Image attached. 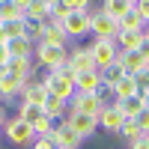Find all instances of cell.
I'll use <instances>...</instances> for the list:
<instances>
[{"label":"cell","instance_id":"9","mask_svg":"<svg viewBox=\"0 0 149 149\" xmlns=\"http://www.w3.org/2000/svg\"><path fill=\"white\" fill-rule=\"evenodd\" d=\"M102 107H104V102H102L95 93H74L72 102H69V110L90 113V116H98V110H102Z\"/></svg>","mask_w":149,"mask_h":149},{"label":"cell","instance_id":"24","mask_svg":"<svg viewBox=\"0 0 149 149\" xmlns=\"http://www.w3.org/2000/svg\"><path fill=\"white\" fill-rule=\"evenodd\" d=\"M48 15H51V6L45 0H30L27 12H24V18H33V21H48Z\"/></svg>","mask_w":149,"mask_h":149},{"label":"cell","instance_id":"20","mask_svg":"<svg viewBox=\"0 0 149 149\" xmlns=\"http://www.w3.org/2000/svg\"><path fill=\"white\" fill-rule=\"evenodd\" d=\"M116 107H119V113L125 116V119H134L143 110V98L140 95H128V98H119V102H113Z\"/></svg>","mask_w":149,"mask_h":149},{"label":"cell","instance_id":"26","mask_svg":"<svg viewBox=\"0 0 149 149\" xmlns=\"http://www.w3.org/2000/svg\"><path fill=\"white\" fill-rule=\"evenodd\" d=\"M24 12L12 3V0H0V21H21Z\"/></svg>","mask_w":149,"mask_h":149},{"label":"cell","instance_id":"28","mask_svg":"<svg viewBox=\"0 0 149 149\" xmlns=\"http://www.w3.org/2000/svg\"><path fill=\"white\" fill-rule=\"evenodd\" d=\"M116 134H119V137H125V140L131 143V140H137L143 131L137 128V122H134V119H122V125H119V131H116Z\"/></svg>","mask_w":149,"mask_h":149},{"label":"cell","instance_id":"40","mask_svg":"<svg viewBox=\"0 0 149 149\" xmlns=\"http://www.w3.org/2000/svg\"><path fill=\"white\" fill-rule=\"evenodd\" d=\"M6 42V36H3V27H0V45H3Z\"/></svg>","mask_w":149,"mask_h":149},{"label":"cell","instance_id":"10","mask_svg":"<svg viewBox=\"0 0 149 149\" xmlns=\"http://www.w3.org/2000/svg\"><path fill=\"white\" fill-rule=\"evenodd\" d=\"M98 131H107V134H116L119 131V125H122V119H125V116H122L119 113V107L113 104V102H110V104H104L102 110H98Z\"/></svg>","mask_w":149,"mask_h":149},{"label":"cell","instance_id":"19","mask_svg":"<svg viewBox=\"0 0 149 149\" xmlns=\"http://www.w3.org/2000/svg\"><path fill=\"white\" fill-rule=\"evenodd\" d=\"M110 95H113V102L128 98V95H137V84H134V78H131V74H122V78L110 86Z\"/></svg>","mask_w":149,"mask_h":149},{"label":"cell","instance_id":"1","mask_svg":"<svg viewBox=\"0 0 149 149\" xmlns=\"http://www.w3.org/2000/svg\"><path fill=\"white\" fill-rule=\"evenodd\" d=\"M63 63H69V48H57V45L36 42V48H33V66L36 69L54 72L57 66H63Z\"/></svg>","mask_w":149,"mask_h":149},{"label":"cell","instance_id":"30","mask_svg":"<svg viewBox=\"0 0 149 149\" xmlns=\"http://www.w3.org/2000/svg\"><path fill=\"white\" fill-rule=\"evenodd\" d=\"M0 27H3L6 39H18V36H24V18L21 21H0Z\"/></svg>","mask_w":149,"mask_h":149},{"label":"cell","instance_id":"4","mask_svg":"<svg viewBox=\"0 0 149 149\" xmlns=\"http://www.w3.org/2000/svg\"><path fill=\"white\" fill-rule=\"evenodd\" d=\"M66 122H69V128L78 134L81 140L86 137H93V134L98 131V119L90 116V113H78V110H66Z\"/></svg>","mask_w":149,"mask_h":149},{"label":"cell","instance_id":"15","mask_svg":"<svg viewBox=\"0 0 149 149\" xmlns=\"http://www.w3.org/2000/svg\"><path fill=\"white\" fill-rule=\"evenodd\" d=\"M33 42L24 39V36H18V39H6V51L12 60H33Z\"/></svg>","mask_w":149,"mask_h":149},{"label":"cell","instance_id":"21","mask_svg":"<svg viewBox=\"0 0 149 149\" xmlns=\"http://www.w3.org/2000/svg\"><path fill=\"white\" fill-rule=\"evenodd\" d=\"M116 27H119V33H122V30H128V33H140V30L146 27V24H143V18L137 15V9L131 6V9L125 12V15H122V18L116 21Z\"/></svg>","mask_w":149,"mask_h":149},{"label":"cell","instance_id":"6","mask_svg":"<svg viewBox=\"0 0 149 149\" xmlns=\"http://www.w3.org/2000/svg\"><path fill=\"white\" fill-rule=\"evenodd\" d=\"M9 137V143H15V146H30L33 143V128L27 125V122H21L18 116H12L3 122V128H0Z\"/></svg>","mask_w":149,"mask_h":149},{"label":"cell","instance_id":"42","mask_svg":"<svg viewBox=\"0 0 149 149\" xmlns=\"http://www.w3.org/2000/svg\"><path fill=\"white\" fill-rule=\"evenodd\" d=\"M143 33H146V39H149V24H146V27H143Z\"/></svg>","mask_w":149,"mask_h":149},{"label":"cell","instance_id":"25","mask_svg":"<svg viewBox=\"0 0 149 149\" xmlns=\"http://www.w3.org/2000/svg\"><path fill=\"white\" fill-rule=\"evenodd\" d=\"M98 74H102V86H107V90H110V86H113L125 72H122L119 63H110V66H104V69H98Z\"/></svg>","mask_w":149,"mask_h":149},{"label":"cell","instance_id":"2","mask_svg":"<svg viewBox=\"0 0 149 149\" xmlns=\"http://www.w3.org/2000/svg\"><path fill=\"white\" fill-rule=\"evenodd\" d=\"M86 51L93 54V63L95 69H104L110 63H116V54H119V48L113 39H93L90 45H86Z\"/></svg>","mask_w":149,"mask_h":149},{"label":"cell","instance_id":"17","mask_svg":"<svg viewBox=\"0 0 149 149\" xmlns=\"http://www.w3.org/2000/svg\"><path fill=\"white\" fill-rule=\"evenodd\" d=\"M12 78H18V81H27L30 74H36V66H33V60H6V66H3Z\"/></svg>","mask_w":149,"mask_h":149},{"label":"cell","instance_id":"32","mask_svg":"<svg viewBox=\"0 0 149 149\" xmlns=\"http://www.w3.org/2000/svg\"><path fill=\"white\" fill-rule=\"evenodd\" d=\"M134 122H137V128L143 131V134H149V107H143L137 116H134Z\"/></svg>","mask_w":149,"mask_h":149},{"label":"cell","instance_id":"33","mask_svg":"<svg viewBox=\"0 0 149 149\" xmlns=\"http://www.w3.org/2000/svg\"><path fill=\"white\" fill-rule=\"evenodd\" d=\"M30 149H57V146H54V140H51V137H33Z\"/></svg>","mask_w":149,"mask_h":149},{"label":"cell","instance_id":"38","mask_svg":"<svg viewBox=\"0 0 149 149\" xmlns=\"http://www.w3.org/2000/svg\"><path fill=\"white\" fill-rule=\"evenodd\" d=\"M12 3H15L21 12H27V6H30V0H12Z\"/></svg>","mask_w":149,"mask_h":149},{"label":"cell","instance_id":"14","mask_svg":"<svg viewBox=\"0 0 149 149\" xmlns=\"http://www.w3.org/2000/svg\"><path fill=\"white\" fill-rule=\"evenodd\" d=\"M116 63L122 66V72H125V74H131V78H134L137 72L149 69V66H146V60H143L137 51H119V54H116Z\"/></svg>","mask_w":149,"mask_h":149},{"label":"cell","instance_id":"34","mask_svg":"<svg viewBox=\"0 0 149 149\" xmlns=\"http://www.w3.org/2000/svg\"><path fill=\"white\" fill-rule=\"evenodd\" d=\"M128 149H149V134H140L137 140H131Z\"/></svg>","mask_w":149,"mask_h":149},{"label":"cell","instance_id":"8","mask_svg":"<svg viewBox=\"0 0 149 149\" xmlns=\"http://www.w3.org/2000/svg\"><path fill=\"white\" fill-rule=\"evenodd\" d=\"M63 30L69 39H81V36H90V12H69L63 18Z\"/></svg>","mask_w":149,"mask_h":149},{"label":"cell","instance_id":"22","mask_svg":"<svg viewBox=\"0 0 149 149\" xmlns=\"http://www.w3.org/2000/svg\"><path fill=\"white\" fill-rule=\"evenodd\" d=\"M113 42H116L119 51H137L140 42H143V30H140V33H128V30H122V33H116Z\"/></svg>","mask_w":149,"mask_h":149},{"label":"cell","instance_id":"18","mask_svg":"<svg viewBox=\"0 0 149 149\" xmlns=\"http://www.w3.org/2000/svg\"><path fill=\"white\" fill-rule=\"evenodd\" d=\"M98 86H102V74L95 72H81L78 78H74V93H95Z\"/></svg>","mask_w":149,"mask_h":149},{"label":"cell","instance_id":"23","mask_svg":"<svg viewBox=\"0 0 149 149\" xmlns=\"http://www.w3.org/2000/svg\"><path fill=\"white\" fill-rule=\"evenodd\" d=\"M98 9H102V12H104L107 18H113V21H119V18L125 15V12H128L131 6L125 3V0H102V6H98Z\"/></svg>","mask_w":149,"mask_h":149},{"label":"cell","instance_id":"39","mask_svg":"<svg viewBox=\"0 0 149 149\" xmlns=\"http://www.w3.org/2000/svg\"><path fill=\"white\" fill-rule=\"evenodd\" d=\"M143 107H149V93H146V95H143Z\"/></svg>","mask_w":149,"mask_h":149},{"label":"cell","instance_id":"31","mask_svg":"<svg viewBox=\"0 0 149 149\" xmlns=\"http://www.w3.org/2000/svg\"><path fill=\"white\" fill-rule=\"evenodd\" d=\"M69 12H90L93 9V0H60Z\"/></svg>","mask_w":149,"mask_h":149},{"label":"cell","instance_id":"41","mask_svg":"<svg viewBox=\"0 0 149 149\" xmlns=\"http://www.w3.org/2000/svg\"><path fill=\"white\" fill-rule=\"evenodd\" d=\"M45 3H48V6H54V3H60V0H45Z\"/></svg>","mask_w":149,"mask_h":149},{"label":"cell","instance_id":"13","mask_svg":"<svg viewBox=\"0 0 149 149\" xmlns=\"http://www.w3.org/2000/svg\"><path fill=\"white\" fill-rule=\"evenodd\" d=\"M69 66L74 69V74H81V72H95V63H93V54L86 51V48H72L69 51Z\"/></svg>","mask_w":149,"mask_h":149},{"label":"cell","instance_id":"5","mask_svg":"<svg viewBox=\"0 0 149 149\" xmlns=\"http://www.w3.org/2000/svg\"><path fill=\"white\" fill-rule=\"evenodd\" d=\"M18 98H21L24 104H36V107H42L45 98H48V86L42 84V78L30 74V78L21 84V95H18Z\"/></svg>","mask_w":149,"mask_h":149},{"label":"cell","instance_id":"16","mask_svg":"<svg viewBox=\"0 0 149 149\" xmlns=\"http://www.w3.org/2000/svg\"><path fill=\"white\" fill-rule=\"evenodd\" d=\"M66 110H69V104L63 102V98H57V95H51V93H48L45 104H42V113H45L48 119H54V122L66 119Z\"/></svg>","mask_w":149,"mask_h":149},{"label":"cell","instance_id":"27","mask_svg":"<svg viewBox=\"0 0 149 149\" xmlns=\"http://www.w3.org/2000/svg\"><path fill=\"white\" fill-rule=\"evenodd\" d=\"M39 116H42V107H36V104H24V102L18 104V119H21V122L33 125V122L39 119Z\"/></svg>","mask_w":149,"mask_h":149},{"label":"cell","instance_id":"35","mask_svg":"<svg viewBox=\"0 0 149 149\" xmlns=\"http://www.w3.org/2000/svg\"><path fill=\"white\" fill-rule=\"evenodd\" d=\"M137 54L146 60V66H149V39H146V33H143V42H140V48H137Z\"/></svg>","mask_w":149,"mask_h":149},{"label":"cell","instance_id":"43","mask_svg":"<svg viewBox=\"0 0 149 149\" xmlns=\"http://www.w3.org/2000/svg\"><path fill=\"white\" fill-rule=\"evenodd\" d=\"M125 3H128V6H134V0H125Z\"/></svg>","mask_w":149,"mask_h":149},{"label":"cell","instance_id":"12","mask_svg":"<svg viewBox=\"0 0 149 149\" xmlns=\"http://www.w3.org/2000/svg\"><path fill=\"white\" fill-rule=\"evenodd\" d=\"M21 84H24V81L12 78L6 69H0V102L9 104L12 98H18V95H21Z\"/></svg>","mask_w":149,"mask_h":149},{"label":"cell","instance_id":"7","mask_svg":"<svg viewBox=\"0 0 149 149\" xmlns=\"http://www.w3.org/2000/svg\"><path fill=\"white\" fill-rule=\"evenodd\" d=\"M48 137L54 140V146H57V149H81V143H84L78 134L69 128V122H66V119L54 122V128H51V134H48Z\"/></svg>","mask_w":149,"mask_h":149},{"label":"cell","instance_id":"3","mask_svg":"<svg viewBox=\"0 0 149 149\" xmlns=\"http://www.w3.org/2000/svg\"><path fill=\"white\" fill-rule=\"evenodd\" d=\"M116 21L113 18H107L102 9H90V36L93 39H116Z\"/></svg>","mask_w":149,"mask_h":149},{"label":"cell","instance_id":"36","mask_svg":"<svg viewBox=\"0 0 149 149\" xmlns=\"http://www.w3.org/2000/svg\"><path fill=\"white\" fill-rule=\"evenodd\" d=\"M6 60H9V51H6V42H3V45H0V69L6 66Z\"/></svg>","mask_w":149,"mask_h":149},{"label":"cell","instance_id":"37","mask_svg":"<svg viewBox=\"0 0 149 149\" xmlns=\"http://www.w3.org/2000/svg\"><path fill=\"white\" fill-rule=\"evenodd\" d=\"M6 119H9V116H6V104L0 102V128H3V122H6Z\"/></svg>","mask_w":149,"mask_h":149},{"label":"cell","instance_id":"29","mask_svg":"<svg viewBox=\"0 0 149 149\" xmlns=\"http://www.w3.org/2000/svg\"><path fill=\"white\" fill-rule=\"evenodd\" d=\"M30 128H33V137H48V134H51V128H54V119H48V116L42 113Z\"/></svg>","mask_w":149,"mask_h":149},{"label":"cell","instance_id":"11","mask_svg":"<svg viewBox=\"0 0 149 149\" xmlns=\"http://www.w3.org/2000/svg\"><path fill=\"white\" fill-rule=\"evenodd\" d=\"M39 42L66 48V45H69V36H66V30H63V24H60V21H51V18H48L45 27H42V39H39Z\"/></svg>","mask_w":149,"mask_h":149}]
</instances>
